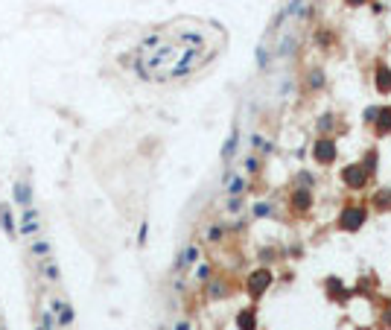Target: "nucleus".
<instances>
[{
	"label": "nucleus",
	"instance_id": "1",
	"mask_svg": "<svg viewBox=\"0 0 391 330\" xmlns=\"http://www.w3.org/2000/svg\"><path fill=\"white\" fill-rule=\"evenodd\" d=\"M216 53H219L216 47H190V44H181L178 38L172 44L161 41L152 50L134 53L131 70L143 82H172V79H184V76L202 70L205 64H210L216 58Z\"/></svg>",
	"mask_w": 391,
	"mask_h": 330
},
{
	"label": "nucleus",
	"instance_id": "2",
	"mask_svg": "<svg viewBox=\"0 0 391 330\" xmlns=\"http://www.w3.org/2000/svg\"><path fill=\"white\" fill-rule=\"evenodd\" d=\"M272 284H275L272 269H269V266H257V269L245 278V292H248L251 301H260V298L272 290Z\"/></svg>",
	"mask_w": 391,
	"mask_h": 330
},
{
	"label": "nucleus",
	"instance_id": "3",
	"mask_svg": "<svg viewBox=\"0 0 391 330\" xmlns=\"http://www.w3.org/2000/svg\"><path fill=\"white\" fill-rule=\"evenodd\" d=\"M365 222H368V208L365 205H348V208H342V214L336 219V228L345 231V234H356Z\"/></svg>",
	"mask_w": 391,
	"mask_h": 330
},
{
	"label": "nucleus",
	"instance_id": "4",
	"mask_svg": "<svg viewBox=\"0 0 391 330\" xmlns=\"http://www.w3.org/2000/svg\"><path fill=\"white\" fill-rule=\"evenodd\" d=\"M336 158H339V143H336V137H318V140L313 143V161H316L318 167H330V164H336Z\"/></svg>",
	"mask_w": 391,
	"mask_h": 330
},
{
	"label": "nucleus",
	"instance_id": "5",
	"mask_svg": "<svg viewBox=\"0 0 391 330\" xmlns=\"http://www.w3.org/2000/svg\"><path fill=\"white\" fill-rule=\"evenodd\" d=\"M339 178H342V184L348 187V190H362L368 181H371V175L365 173V167L359 164V161H354V164H348V167H342V173H339Z\"/></svg>",
	"mask_w": 391,
	"mask_h": 330
},
{
	"label": "nucleus",
	"instance_id": "6",
	"mask_svg": "<svg viewBox=\"0 0 391 330\" xmlns=\"http://www.w3.org/2000/svg\"><path fill=\"white\" fill-rule=\"evenodd\" d=\"M289 208H292V214H298V216H307V214L313 211V190L295 187V190L289 193Z\"/></svg>",
	"mask_w": 391,
	"mask_h": 330
},
{
	"label": "nucleus",
	"instance_id": "7",
	"mask_svg": "<svg viewBox=\"0 0 391 330\" xmlns=\"http://www.w3.org/2000/svg\"><path fill=\"white\" fill-rule=\"evenodd\" d=\"M324 290H327V298H330V301H339L342 307H345V304L351 301V295H354V292L345 287V281H342V278H333V275L324 281Z\"/></svg>",
	"mask_w": 391,
	"mask_h": 330
},
{
	"label": "nucleus",
	"instance_id": "8",
	"mask_svg": "<svg viewBox=\"0 0 391 330\" xmlns=\"http://www.w3.org/2000/svg\"><path fill=\"white\" fill-rule=\"evenodd\" d=\"M374 88H377V94H383V97L391 94V67L386 61H377V67H374Z\"/></svg>",
	"mask_w": 391,
	"mask_h": 330
},
{
	"label": "nucleus",
	"instance_id": "9",
	"mask_svg": "<svg viewBox=\"0 0 391 330\" xmlns=\"http://www.w3.org/2000/svg\"><path fill=\"white\" fill-rule=\"evenodd\" d=\"M199 257H202V252H199V246H196V243L184 246V249L178 252V257H175V272H184L187 266H196V263H199Z\"/></svg>",
	"mask_w": 391,
	"mask_h": 330
},
{
	"label": "nucleus",
	"instance_id": "10",
	"mask_svg": "<svg viewBox=\"0 0 391 330\" xmlns=\"http://www.w3.org/2000/svg\"><path fill=\"white\" fill-rule=\"evenodd\" d=\"M371 126H374V135H377V137H389L391 135V105H380L377 120H374Z\"/></svg>",
	"mask_w": 391,
	"mask_h": 330
},
{
	"label": "nucleus",
	"instance_id": "11",
	"mask_svg": "<svg viewBox=\"0 0 391 330\" xmlns=\"http://www.w3.org/2000/svg\"><path fill=\"white\" fill-rule=\"evenodd\" d=\"M225 190H228V196H242V193L248 190V178H245L242 173H231V175L225 178Z\"/></svg>",
	"mask_w": 391,
	"mask_h": 330
},
{
	"label": "nucleus",
	"instance_id": "12",
	"mask_svg": "<svg viewBox=\"0 0 391 330\" xmlns=\"http://www.w3.org/2000/svg\"><path fill=\"white\" fill-rule=\"evenodd\" d=\"M12 199H15V205L29 208V205H32V187H29L26 181H18V184L12 187Z\"/></svg>",
	"mask_w": 391,
	"mask_h": 330
},
{
	"label": "nucleus",
	"instance_id": "13",
	"mask_svg": "<svg viewBox=\"0 0 391 330\" xmlns=\"http://www.w3.org/2000/svg\"><path fill=\"white\" fill-rule=\"evenodd\" d=\"M237 328L240 330H257V307H242L237 313Z\"/></svg>",
	"mask_w": 391,
	"mask_h": 330
},
{
	"label": "nucleus",
	"instance_id": "14",
	"mask_svg": "<svg viewBox=\"0 0 391 330\" xmlns=\"http://www.w3.org/2000/svg\"><path fill=\"white\" fill-rule=\"evenodd\" d=\"M237 149H240V129L234 126L231 135H228V140H225V146H222V161H231L237 155Z\"/></svg>",
	"mask_w": 391,
	"mask_h": 330
},
{
	"label": "nucleus",
	"instance_id": "15",
	"mask_svg": "<svg viewBox=\"0 0 391 330\" xmlns=\"http://www.w3.org/2000/svg\"><path fill=\"white\" fill-rule=\"evenodd\" d=\"M324 85H327L324 70H321V67H310V70H307V88H310V91H321Z\"/></svg>",
	"mask_w": 391,
	"mask_h": 330
},
{
	"label": "nucleus",
	"instance_id": "16",
	"mask_svg": "<svg viewBox=\"0 0 391 330\" xmlns=\"http://www.w3.org/2000/svg\"><path fill=\"white\" fill-rule=\"evenodd\" d=\"M29 254H32V257H44V260H47V257L53 254V246H50V240H47V237H38V240H32V243H29Z\"/></svg>",
	"mask_w": 391,
	"mask_h": 330
},
{
	"label": "nucleus",
	"instance_id": "17",
	"mask_svg": "<svg viewBox=\"0 0 391 330\" xmlns=\"http://www.w3.org/2000/svg\"><path fill=\"white\" fill-rule=\"evenodd\" d=\"M295 47H298V38H295V35H283L280 44H278V50H275V56H278V58H286V56L295 53Z\"/></svg>",
	"mask_w": 391,
	"mask_h": 330
},
{
	"label": "nucleus",
	"instance_id": "18",
	"mask_svg": "<svg viewBox=\"0 0 391 330\" xmlns=\"http://www.w3.org/2000/svg\"><path fill=\"white\" fill-rule=\"evenodd\" d=\"M374 208L380 214H391V187H383L377 196H374Z\"/></svg>",
	"mask_w": 391,
	"mask_h": 330
},
{
	"label": "nucleus",
	"instance_id": "19",
	"mask_svg": "<svg viewBox=\"0 0 391 330\" xmlns=\"http://www.w3.org/2000/svg\"><path fill=\"white\" fill-rule=\"evenodd\" d=\"M359 164L365 167V173H368V175H374V173H377V167H380V152H377V149H368V152L362 155V161H359Z\"/></svg>",
	"mask_w": 391,
	"mask_h": 330
},
{
	"label": "nucleus",
	"instance_id": "20",
	"mask_svg": "<svg viewBox=\"0 0 391 330\" xmlns=\"http://www.w3.org/2000/svg\"><path fill=\"white\" fill-rule=\"evenodd\" d=\"M41 272H44V278H47L50 284H61V272H58V263H56L53 257H47V263L41 266Z\"/></svg>",
	"mask_w": 391,
	"mask_h": 330
},
{
	"label": "nucleus",
	"instance_id": "21",
	"mask_svg": "<svg viewBox=\"0 0 391 330\" xmlns=\"http://www.w3.org/2000/svg\"><path fill=\"white\" fill-rule=\"evenodd\" d=\"M228 292L231 290H228L225 281H207V298H213V301L216 298H228Z\"/></svg>",
	"mask_w": 391,
	"mask_h": 330
},
{
	"label": "nucleus",
	"instance_id": "22",
	"mask_svg": "<svg viewBox=\"0 0 391 330\" xmlns=\"http://www.w3.org/2000/svg\"><path fill=\"white\" fill-rule=\"evenodd\" d=\"M73 319H76L73 307H70V304H61V307H58V313H56V325H58V328H70V325H73Z\"/></svg>",
	"mask_w": 391,
	"mask_h": 330
},
{
	"label": "nucleus",
	"instance_id": "23",
	"mask_svg": "<svg viewBox=\"0 0 391 330\" xmlns=\"http://www.w3.org/2000/svg\"><path fill=\"white\" fill-rule=\"evenodd\" d=\"M0 225H3V231H6L9 237H15V234H18V228H15V219H12V211H9V205H0Z\"/></svg>",
	"mask_w": 391,
	"mask_h": 330
},
{
	"label": "nucleus",
	"instance_id": "24",
	"mask_svg": "<svg viewBox=\"0 0 391 330\" xmlns=\"http://www.w3.org/2000/svg\"><path fill=\"white\" fill-rule=\"evenodd\" d=\"M333 126H336V117H333V114H321V117H318V123H316V129H318V135H321V137H330Z\"/></svg>",
	"mask_w": 391,
	"mask_h": 330
},
{
	"label": "nucleus",
	"instance_id": "25",
	"mask_svg": "<svg viewBox=\"0 0 391 330\" xmlns=\"http://www.w3.org/2000/svg\"><path fill=\"white\" fill-rule=\"evenodd\" d=\"M295 187H304V190H313V187H316V175H313L310 170H301V173L295 175Z\"/></svg>",
	"mask_w": 391,
	"mask_h": 330
},
{
	"label": "nucleus",
	"instance_id": "26",
	"mask_svg": "<svg viewBox=\"0 0 391 330\" xmlns=\"http://www.w3.org/2000/svg\"><path fill=\"white\" fill-rule=\"evenodd\" d=\"M272 58H275V53H272L269 47H263V44H260V47H257V67H260V70H266V67L272 64Z\"/></svg>",
	"mask_w": 391,
	"mask_h": 330
},
{
	"label": "nucleus",
	"instance_id": "27",
	"mask_svg": "<svg viewBox=\"0 0 391 330\" xmlns=\"http://www.w3.org/2000/svg\"><path fill=\"white\" fill-rule=\"evenodd\" d=\"M251 146H254L260 155H269V152L275 149V146H272V140H266L263 135H251Z\"/></svg>",
	"mask_w": 391,
	"mask_h": 330
},
{
	"label": "nucleus",
	"instance_id": "28",
	"mask_svg": "<svg viewBox=\"0 0 391 330\" xmlns=\"http://www.w3.org/2000/svg\"><path fill=\"white\" fill-rule=\"evenodd\" d=\"M242 170H245L248 175H257V173L263 170V164H260L257 155H245V158H242Z\"/></svg>",
	"mask_w": 391,
	"mask_h": 330
},
{
	"label": "nucleus",
	"instance_id": "29",
	"mask_svg": "<svg viewBox=\"0 0 391 330\" xmlns=\"http://www.w3.org/2000/svg\"><path fill=\"white\" fill-rule=\"evenodd\" d=\"M251 214H254L257 219H266V216L275 214V205H272V202H257V205L251 208Z\"/></svg>",
	"mask_w": 391,
	"mask_h": 330
},
{
	"label": "nucleus",
	"instance_id": "30",
	"mask_svg": "<svg viewBox=\"0 0 391 330\" xmlns=\"http://www.w3.org/2000/svg\"><path fill=\"white\" fill-rule=\"evenodd\" d=\"M351 292H356V295H374V281L371 278H362V281H356V287Z\"/></svg>",
	"mask_w": 391,
	"mask_h": 330
},
{
	"label": "nucleus",
	"instance_id": "31",
	"mask_svg": "<svg viewBox=\"0 0 391 330\" xmlns=\"http://www.w3.org/2000/svg\"><path fill=\"white\" fill-rule=\"evenodd\" d=\"M205 237H207V243H222V240H225V228H222V225H210Z\"/></svg>",
	"mask_w": 391,
	"mask_h": 330
},
{
	"label": "nucleus",
	"instance_id": "32",
	"mask_svg": "<svg viewBox=\"0 0 391 330\" xmlns=\"http://www.w3.org/2000/svg\"><path fill=\"white\" fill-rule=\"evenodd\" d=\"M41 231V222L35 219V222H20V237H35Z\"/></svg>",
	"mask_w": 391,
	"mask_h": 330
},
{
	"label": "nucleus",
	"instance_id": "33",
	"mask_svg": "<svg viewBox=\"0 0 391 330\" xmlns=\"http://www.w3.org/2000/svg\"><path fill=\"white\" fill-rule=\"evenodd\" d=\"M38 216H41L38 208H32V205H29V208H20V222H35Z\"/></svg>",
	"mask_w": 391,
	"mask_h": 330
},
{
	"label": "nucleus",
	"instance_id": "34",
	"mask_svg": "<svg viewBox=\"0 0 391 330\" xmlns=\"http://www.w3.org/2000/svg\"><path fill=\"white\" fill-rule=\"evenodd\" d=\"M196 281L199 284H207L210 281V263H199L196 266Z\"/></svg>",
	"mask_w": 391,
	"mask_h": 330
},
{
	"label": "nucleus",
	"instance_id": "35",
	"mask_svg": "<svg viewBox=\"0 0 391 330\" xmlns=\"http://www.w3.org/2000/svg\"><path fill=\"white\" fill-rule=\"evenodd\" d=\"M242 211V196H228V214H240Z\"/></svg>",
	"mask_w": 391,
	"mask_h": 330
},
{
	"label": "nucleus",
	"instance_id": "36",
	"mask_svg": "<svg viewBox=\"0 0 391 330\" xmlns=\"http://www.w3.org/2000/svg\"><path fill=\"white\" fill-rule=\"evenodd\" d=\"M257 260H260V266H269V263H275V249H263V252L257 254Z\"/></svg>",
	"mask_w": 391,
	"mask_h": 330
},
{
	"label": "nucleus",
	"instance_id": "37",
	"mask_svg": "<svg viewBox=\"0 0 391 330\" xmlns=\"http://www.w3.org/2000/svg\"><path fill=\"white\" fill-rule=\"evenodd\" d=\"M301 6H304V0H289V3L283 6V12H286V18H292V15H298V12H301Z\"/></svg>",
	"mask_w": 391,
	"mask_h": 330
},
{
	"label": "nucleus",
	"instance_id": "38",
	"mask_svg": "<svg viewBox=\"0 0 391 330\" xmlns=\"http://www.w3.org/2000/svg\"><path fill=\"white\" fill-rule=\"evenodd\" d=\"M41 328H44V330H56V316H53L50 310L41 316Z\"/></svg>",
	"mask_w": 391,
	"mask_h": 330
},
{
	"label": "nucleus",
	"instance_id": "39",
	"mask_svg": "<svg viewBox=\"0 0 391 330\" xmlns=\"http://www.w3.org/2000/svg\"><path fill=\"white\" fill-rule=\"evenodd\" d=\"M146 234H149V222H140V231H137V246L140 249L146 246Z\"/></svg>",
	"mask_w": 391,
	"mask_h": 330
},
{
	"label": "nucleus",
	"instance_id": "40",
	"mask_svg": "<svg viewBox=\"0 0 391 330\" xmlns=\"http://www.w3.org/2000/svg\"><path fill=\"white\" fill-rule=\"evenodd\" d=\"M377 111H380V105H368V108H365V123H368V126L377 120Z\"/></svg>",
	"mask_w": 391,
	"mask_h": 330
},
{
	"label": "nucleus",
	"instance_id": "41",
	"mask_svg": "<svg viewBox=\"0 0 391 330\" xmlns=\"http://www.w3.org/2000/svg\"><path fill=\"white\" fill-rule=\"evenodd\" d=\"M380 322H383V325L391 330V301L386 304V307H383V316H380Z\"/></svg>",
	"mask_w": 391,
	"mask_h": 330
},
{
	"label": "nucleus",
	"instance_id": "42",
	"mask_svg": "<svg viewBox=\"0 0 391 330\" xmlns=\"http://www.w3.org/2000/svg\"><path fill=\"white\" fill-rule=\"evenodd\" d=\"M371 0H345V6L348 9H359V6H368Z\"/></svg>",
	"mask_w": 391,
	"mask_h": 330
},
{
	"label": "nucleus",
	"instance_id": "43",
	"mask_svg": "<svg viewBox=\"0 0 391 330\" xmlns=\"http://www.w3.org/2000/svg\"><path fill=\"white\" fill-rule=\"evenodd\" d=\"M330 38H333L330 32H318V44H321V47H327V44H330Z\"/></svg>",
	"mask_w": 391,
	"mask_h": 330
},
{
	"label": "nucleus",
	"instance_id": "44",
	"mask_svg": "<svg viewBox=\"0 0 391 330\" xmlns=\"http://www.w3.org/2000/svg\"><path fill=\"white\" fill-rule=\"evenodd\" d=\"M172 330H190V322H187V319H181V322H178Z\"/></svg>",
	"mask_w": 391,
	"mask_h": 330
},
{
	"label": "nucleus",
	"instance_id": "45",
	"mask_svg": "<svg viewBox=\"0 0 391 330\" xmlns=\"http://www.w3.org/2000/svg\"><path fill=\"white\" fill-rule=\"evenodd\" d=\"M158 330H167V328H158Z\"/></svg>",
	"mask_w": 391,
	"mask_h": 330
},
{
	"label": "nucleus",
	"instance_id": "46",
	"mask_svg": "<svg viewBox=\"0 0 391 330\" xmlns=\"http://www.w3.org/2000/svg\"><path fill=\"white\" fill-rule=\"evenodd\" d=\"M38 330H44V328H38Z\"/></svg>",
	"mask_w": 391,
	"mask_h": 330
},
{
	"label": "nucleus",
	"instance_id": "47",
	"mask_svg": "<svg viewBox=\"0 0 391 330\" xmlns=\"http://www.w3.org/2000/svg\"><path fill=\"white\" fill-rule=\"evenodd\" d=\"M359 330H362V328H359Z\"/></svg>",
	"mask_w": 391,
	"mask_h": 330
}]
</instances>
